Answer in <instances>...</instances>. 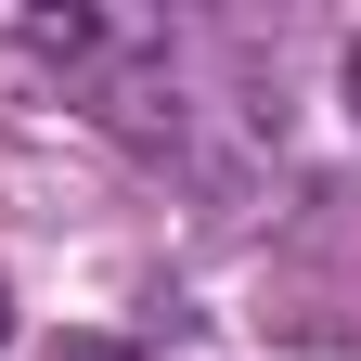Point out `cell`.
Segmentation results:
<instances>
[{"instance_id": "6da1fadb", "label": "cell", "mask_w": 361, "mask_h": 361, "mask_svg": "<svg viewBox=\"0 0 361 361\" xmlns=\"http://www.w3.org/2000/svg\"><path fill=\"white\" fill-rule=\"evenodd\" d=\"M52 361H142V348H116V336H65Z\"/></svg>"}, {"instance_id": "7a4b0ae2", "label": "cell", "mask_w": 361, "mask_h": 361, "mask_svg": "<svg viewBox=\"0 0 361 361\" xmlns=\"http://www.w3.org/2000/svg\"><path fill=\"white\" fill-rule=\"evenodd\" d=\"M348 116H361V39H348Z\"/></svg>"}, {"instance_id": "3957f363", "label": "cell", "mask_w": 361, "mask_h": 361, "mask_svg": "<svg viewBox=\"0 0 361 361\" xmlns=\"http://www.w3.org/2000/svg\"><path fill=\"white\" fill-rule=\"evenodd\" d=\"M0 336H13V284H0Z\"/></svg>"}]
</instances>
